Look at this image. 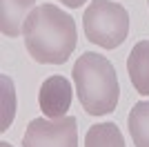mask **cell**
Listing matches in <instances>:
<instances>
[{
    "label": "cell",
    "mask_w": 149,
    "mask_h": 147,
    "mask_svg": "<svg viewBox=\"0 0 149 147\" xmlns=\"http://www.w3.org/2000/svg\"><path fill=\"white\" fill-rule=\"evenodd\" d=\"M131 141L136 147H149V100H140L131 107L127 116Z\"/></svg>",
    "instance_id": "ba28073f"
},
{
    "label": "cell",
    "mask_w": 149,
    "mask_h": 147,
    "mask_svg": "<svg viewBox=\"0 0 149 147\" xmlns=\"http://www.w3.org/2000/svg\"><path fill=\"white\" fill-rule=\"evenodd\" d=\"M71 74L76 83V94L89 116H105L116 109L120 96L118 76L105 56L85 51L76 60Z\"/></svg>",
    "instance_id": "7a4b0ae2"
},
{
    "label": "cell",
    "mask_w": 149,
    "mask_h": 147,
    "mask_svg": "<svg viewBox=\"0 0 149 147\" xmlns=\"http://www.w3.org/2000/svg\"><path fill=\"white\" fill-rule=\"evenodd\" d=\"M25 47L36 62L62 65L74 54L78 29L74 18L56 5H38L22 24Z\"/></svg>",
    "instance_id": "6da1fadb"
},
{
    "label": "cell",
    "mask_w": 149,
    "mask_h": 147,
    "mask_svg": "<svg viewBox=\"0 0 149 147\" xmlns=\"http://www.w3.org/2000/svg\"><path fill=\"white\" fill-rule=\"evenodd\" d=\"M36 0H0V29L9 38L20 36L27 16L33 11Z\"/></svg>",
    "instance_id": "52a82bcc"
},
{
    "label": "cell",
    "mask_w": 149,
    "mask_h": 147,
    "mask_svg": "<svg viewBox=\"0 0 149 147\" xmlns=\"http://www.w3.org/2000/svg\"><path fill=\"white\" fill-rule=\"evenodd\" d=\"M0 147H11V145H9V143H0Z\"/></svg>",
    "instance_id": "8fae6325"
},
{
    "label": "cell",
    "mask_w": 149,
    "mask_h": 147,
    "mask_svg": "<svg viewBox=\"0 0 149 147\" xmlns=\"http://www.w3.org/2000/svg\"><path fill=\"white\" fill-rule=\"evenodd\" d=\"M74 116L33 118L22 136V147H78V127Z\"/></svg>",
    "instance_id": "277c9868"
},
{
    "label": "cell",
    "mask_w": 149,
    "mask_h": 147,
    "mask_svg": "<svg viewBox=\"0 0 149 147\" xmlns=\"http://www.w3.org/2000/svg\"><path fill=\"white\" fill-rule=\"evenodd\" d=\"M85 147H125V138L116 123H100L87 129Z\"/></svg>",
    "instance_id": "9c48e42d"
},
{
    "label": "cell",
    "mask_w": 149,
    "mask_h": 147,
    "mask_svg": "<svg viewBox=\"0 0 149 147\" xmlns=\"http://www.w3.org/2000/svg\"><path fill=\"white\" fill-rule=\"evenodd\" d=\"M74 89L65 76H49L40 85L38 92V105L47 118H62L71 107Z\"/></svg>",
    "instance_id": "5b68a950"
},
{
    "label": "cell",
    "mask_w": 149,
    "mask_h": 147,
    "mask_svg": "<svg viewBox=\"0 0 149 147\" xmlns=\"http://www.w3.org/2000/svg\"><path fill=\"white\" fill-rule=\"evenodd\" d=\"M85 36L102 49H116L129 34V13L111 0H91L82 16Z\"/></svg>",
    "instance_id": "3957f363"
},
{
    "label": "cell",
    "mask_w": 149,
    "mask_h": 147,
    "mask_svg": "<svg viewBox=\"0 0 149 147\" xmlns=\"http://www.w3.org/2000/svg\"><path fill=\"white\" fill-rule=\"evenodd\" d=\"M60 2H62L65 7H69V9H78V7H80L85 0H60Z\"/></svg>",
    "instance_id": "30bf717a"
},
{
    "label": "cell",
    "mask_w": 149,
    "mask_h": 147,
    "mask_svg": "<svg viewBox=\"0 0 149 147\" xmlns=\"http://www.w3.org/2000/svg\"><path fill=\"white\" fill-rule=\"evenodd\" d=\"M147 2H149V0H147Z\"/></svg>",
    "instance_id": "7c38bea8"
},
{
    "label": "cell",
    "mask_w": 149,
    "mask_h": 147,
    "mask_svg": "<svg viewBox=\"0 0 149 147\" xmlns=\"http://www.w3.org/2000/svg\"><path fill=\"white\" fill-rule=\"evenodd\" d=\"M127 74L134 89L140 96H149V40H140L127 56Z\"/></svg>",
    "instance_id": "8992f818"
}]
</instances>
